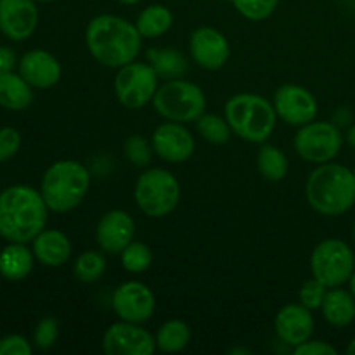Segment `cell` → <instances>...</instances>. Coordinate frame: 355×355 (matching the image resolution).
Segmentation results:
<instances>
[{
	"label": "cell",
	"mask_w": 355,
	"mask_h": 355,
	"mask_svg": "<svg viewBox=\"0 0 355 355\" xmlns=\"http://www.w3.org/2000/svg\"><path fill=\"white\" fill-rule=\"evenodd\" d=\"M354 175H355V168H354Z\"/></svg>",
	"instance_id": "obj_46"
},
{
	"label": "cell",
	"mask_w": 355,
	"mask_h": 355,
	"mask_svg": "<svg viewBox=\"0 0 355 355\" xmlns=\"http://www.w3.org/2000/svg\"><path fill=\"white\" fill-rule=\"evenodd\" d=\"M198 134L205 139V141L211 142V144L222 146L229 142L232 135V128L225 118H220L218 114L214 113H203L196 120Z\"/></svg>",
	"instance_id": "obj_29"
},
{
	"label": "cell",
	"mask_w": 355,
	"mask_h": 355,
	"mask_svg": "<svg viewBox=\"0 0 355 355\" xmlns=\"http://www.w3.org/2000/svg\"><path fill=\"white\" fill-rule=\"evenodd\" d=\"M347 354H349V355H355V338L352 340V342L349 343V347H347Z\"/></svg>",
	"instance_id": "obj_41"
},
{
	"label": "cell",
	"mask_w": 355,
	"mask_h": 355,
	"mask_svg": "<svg viewBox=\"0 0 355 355\" xmlns=\"http://www.w3.org/2000/svg\"><path fill=\"white\" fill-rule=\"evenodd\" d=\"M354 239H355V224H354Z\"/></svg>",
	"instance_id": "obj_45"
},
{
	"label": "cell",
	"mask_w": 355,
	"mask_h": 355,
	"mask_svg": "<svg viewBox=\"0 0 355 355\" xmlns=\"http://www.w3.org/2000/svg\"><path fill=\"white\" fill-rule=\"evenodd\" d=\"M355 270V255L349 245L338 238L319 243L311 255L312 277L324 286L336 288L345 284Z\"/></svg>",
	"instance_id": "obj_8"
},
{
	"label": "cell",
	"mask_w": 355,
	"mask_h": 355,
	"mask_svg": "<svg viewBox=\"0 0 355 355\" xmlns=\"http://www.w3.org/2000/svg\"><path fill=\"white\" fill-rule=\"evenodd\" d=\"M33 103L31 85L14 71L0 75V106L6 110L23 111Z\"/></svg>",
	"instance_id": "obj_23"
},
{
	"label": "cell",
	"mask_w": 355,
	"mask_h": 355,
	"mask_svg": "<svg viewBox=\"0 0 355 355\" xmlns=\"http://www.w3.org/2000/svg\"><path fill=\"white\" fill-rule=\"evenodd\" d=\"M326 321L336 328H345L355 319V298L340 286L329 288L321 305Z\"/></svg>",
	"instance_id": "obj_22"
},
{
	"label": "cell",
	"mask_w": 355,
	"mask_h": 355,
	"mask_svg": "<svg viewBox=\"0 0 355 355\" xmlns=\"http://www.w3.org/2000/svg\"><path fill=\"white\" fill-rule=\"evenodd\" d=\"M19 75L35 89H51L61 80V64L51 52L33 49L19 59Z\"/></svg>",
	"instance_id": "obj_19"
},
{
	"label": "cell",
	"mask_w": 355,
	"mask_h": 355,
	"mask_svg": "<svg viewBox=\"0 0 355 355\" xmlns=\"http://www.w3.org/2000/svg\"><path fill=\"white\" fill-rule=\"evenodd\" d=\"M153 106L156 113L168 121L177 123H191L196 121L207 110V97L200 85L187 80H166L158 87Z\"/></svg>",
	"instance_id": "obj_7"
},
{
	"label": "cell",
	"mask_w": 355,
	"mask_h": 355,
	"mask_svg": "<svg viewBox=\"0 0 355 355\" xmlns=\"http://www.w3.org/2000/svg\"><path fill=\"white\" fill-rule=\"evenodd\" d=\"M328 290L329 288L324 286L321 281L312 277V279H309L307 283H304V286L300 288V304L305 305L307 309H311V311L321 309L322 300H324Z\"/></svg>",
	"instance_id": "obj_34"
},
{
	"label": "cell",
	"mask_w": 355,
	"mask_h": 355,
	"mask_svg": "<svg viewBox=\"0 0 355 355\" xmlns=\"http://www.w3.org/2000/svg\"><path fill=\"white\" fill-rule=\"evenodd\" d=\"M59 336V324L54 318H44L37 324L33 333V343L37 349L49 350Z\"/></svg>",
	"instance_id": "obj_33"
},
{
	"label": "cell",
	"mask_w": 355,
	"mask_h": 355,
	"mask_svg": "<svg viewBox=\"0 0 355 355\" xmlns=\"http://www.w3.org/2000/svg\"><path fill=\"white\" fill-rule=\"evenodd\" d=\"M243 17L250 21H263L272 16L279 0H231Z\"/></svg>",
	"instance_id": "obj_31"
},
{
	"label": "cell",
	"mask_w": 355,
	"mask_h": 355,
	"mask_svg": "<svg viewBox=\"0 0 355 355\" xmlns=\"http://www.w3.org/2000/svg\"><path fill=\"white\" fill-rule=\"evenodd\" d=\"M158 78L149 62L132 61L118 68L114 76V94L127 110H141L148 106L158 90Z\"/></svg>",
	"instance_id": "obj_9"
},
{
	"label": "cell",
	"mask_w": 355,
	"mask_h": 355,
	"mask_svg": "<svg viewBox=\"0 0 355 355\" xmlns=\"http://www.w3.org/2000/svg\"><path fill=\"white\" fill-rule=\"evenodd\" d=\"M153 144H149V141L142 135H130V137L125 141V155H127L128 162L134 166L139 168H144L149 165L153 156Z\"/></svg>",
	"instance_id": "obj_32"
},
{
	"label": "cell",
	"mask_w": 355,
	"mask_h": 355,
	"mask_svg": "<svg viewBox=\"0 0 355 355\" xmlns=\"http://www.w3.org/2000/svg\"><path fill=\"white\" fill-rule=\"evenodd\" d=\"M189 52L200 68L220 69L231 58V45L222 31L211 26H201L191 33Z\"/></svg>",
	"instance_id": "obj_14"
},
{
	"label": "cell",
	"mask_w": 355,
	"mask_h": 355,
	"mask_svg": "<svg viewBox=\"0 0 355 355\" xmlns=\"http://www.w3.org/2000/svg\"><path fill=\"white\" fill-rule=\"evenodd\" d=\"M274 110H276L277 118L284 123L293 125V127H302L318 116V99L311 90L295 83H286L281 85L274 92Z\"/></svg>",
	"instance_id": "obj_12"
},
{
	"label": "cell",
	"mask_w": 355,
	"mask_h": 355,
	"mask_svg": "<svg viewBox=\"0 0 355 355\" xmlns=\"http://www.w3.org/2000/svg\"><path fill=\"white\" fill-rule=\"evenodd\" d=\"M257 166H259V172L262 173L263 179L270 180V182L283 180L290 170L286 155L272 144L260 146L259 153H257Z\"/></svg>",
	"instance_id": "obj_27"
},
{
	"label": "cell",
	"mask_w": 355,
	"mask_h": 355,
	"mask_svg": "<svg viewBox=\"0 0 355 355\" xmlns=\"http://www.w3.org/2000/svg\"><path fill=\"white\" fill-rule=\"evenodd\" d=\"M135 234V222L130 214L123 210H111L101 217L96 227L97 245L106 253H121Z\"/></svg>",
	"instance_id": "obj_18"
},
{
	"label": "cell",
	"mask_w": 355,
	"mask_h": 355,
	"mask_svg": "<svg viewBox=\"0 0 355 355\" xmlns=\"http://www.w3.org/2000/svg\"><path fill=\"white\" fill-rule=\"evenodd\" d=\"M151 144L163 162L184 163L193 156L196 142L184 123L166 120L153 132Z\"/></svg>",
	"instance_id": "obj_15"
},
{
	"label": "cell",
	"mask_w": 355,
	"mask_h": 355,
	"mask_svg": "<svg viewBox=\"0 0 355 355\" xmlns=\"http://www.w3.org/2000/svg\"><path fill=\"white\" fill-rule=\"evenodd\" d=\"M35 2H54V0H35Z\"/></svg>",
	"instance_id": "obj_44"
},
{
	"label": "cell",
	"mask_w": 355,
	"mask_h": 355,
	"mask_svg": "<svg viewBox=\"0 0 355 355\" xmlns=\"http://www.w3.org/2000/svg\"><path fill=\"white\" fill-rule=\"evenodd\" d=\"M31 345L24 336L7 335L0 338V355H31Z\"/></svg>",
	"instance_id": "obj_36"
},
{
	"label": "cell",
	"mask_w": 355,
	"mask_h": 355,
	"mask_svg": "<svg viewBox=\"0 0 355 355\" xmlns=\"http://www.w3.org/2000/svg\"><path fill=\"white\" fill-rule=\"evenodd\" d=\"M120 3H125V6H134V3H139L141 0H118Z\"/></svg>",
	"instance_id": "obj_43"
},
{
	"label": "cell",
	"mask_w": 355,
	"mask_h": 355,
	"mask_svg": "<svg viewBox=\"0 0 355 355\" xmlns=\"http://www.w3.org/2000/svg\"><path fill=\"white\" fill-rule=\"evenodd\" d=\"M35 253L26 243H10L0 252V274L9 281H21L33 270Z\"/></svg>",
	"instance_id": "obj_21"
},
{
	"label": "cell",
	"mask_w": 355,
	"mask_h": 355,
	"mask_svg": "<svg viewBox=\"0 0 355 355\" xmlns=\"http://www.w3.org/2000/svg\"><path fill=\"white\" fill-rule=\"evenodd\" d=\"M121 266L127 272L142 274L151 267L153 263V252L146 243L132 241L123 252L120 253Z\"/></svg>",
	"instance_id": "obj_30"
},
{
	"label": "cell",
	"mask_w": 355,
	"mask_h": 355,
	"mask_svg": "<svg viewBox=\"0 0 355 355\" xmlns=\"http://www.w3.org/2000/svg\"><path fill=\"white\" fill-rule=\"evenodd\" d=\"M35 259L47 267H61L71 257V241L58 229H44L33 239Z\"/></svg>",
	"instance_id": "obj_20"
},
{
	"label": "cell",
	"mask_w": 355,
	"mask_h": 355,
	"mask_svg": "<svg viewBox=\"0 0 355 355\" xmlns=\"http://www.w3.org/2000/svg\"><path fill=\"white\" fill-rule=\"evenodd\" d=\"M172 10L168 7L162 6V3H153V6L142 9L141 14L137 16V21H135V26H137L142 38L162 37V35H165L172 28Z\"/></svg>",
	"instance_id": "obj_25"
},
{
	"label": "cell",
	"mask_w": 355,
	"mask_h": 355,
	"mask_svg": "<svg viewBox=\"0 0 355 355\" xmlns=\"http://www.w3.org/2000/svg\"><path fill=\"white\" fill-rule=\"evenodd\" d=\"M347 142L355 149V123L349 128V132H347Z\"/></svg>",
	"instance_id": "obj_39"
},
{
	"label": "cell",
	"mask_w": 355,
	"mask_h": 355,
	"mask_svg": "<svg viewBox=\"0 0 355 355\" xmlns=\"http://www.w3.org/2000/svg\"><path fill=\"white\" fill-rule=\"evenodd\" d=\"M21 148V135L16 128L3 127L0 128V163L12 158Z\"/></svg>",
	"instance_id": "obj_35"
},
{
	"label": "cell",
	"mask_w": 355,
	"mask_h": 355,
	"mask_svg": "<svg viewBox=\"0 0 355 355\" xmlns=\"http://www.w3.org/2000/svg\"><path fill=\"white\" fill-rule=\"evenodd\" d=\"M314 315L311 309L302 304H288L274 319V331L277 338L288 347H298L314 335Z\"/></svg>",
	"instance_id": "obj_16"
},
{
	"label": "cell",
	"mask_w": 355,
	"mask_h": 355,
	"mask_svg": "<svg viewBox=\"0 0 355 355\" xmlns=\"http://www.w3.org/2000/svg\"><path fill=\"white\" fill-rule=\"evenodd\" d=\"M305 196L318 214L328 217L345 214L355 205L354 170L338 163H321L309 175Z\"/></svg>",
	"instance_id": "obj_3"
},
{
	"label": "cell",
	"mask_w": 355,
	"mask_h": 355,
	"mask_svg": "<svg viewBox=\"0 0 355 355\" xmlns=\"http://www.w3.org/2000/svg\"><path fill=\"white\" fill-rule=\"evenodd\" d=\"M250 352H252V350H250V349H232L231 350V354H245V355H248Z\"/></svg>",
	"instance_id": "obj_42"
},
{
	"label": "cell",
	"mask_w": 355,
	"mask_h": 355,
	"mask_svg": "<svg viewBox=\"0 0 355 355\" xmlns=\"http://www.w3.org/2000/svg\"><path fill=\"white\" fill-rule=\"evenodd\" d=\"M225 120L232 134L253 144H263L276 128L274 104L259 94H236L225 103Z\"/></svg>",
	"instance_id": "obj_5"
},
{
	"label": "cell",
	"mask_w": 355,
	"mask_h": 355,
	"mask_svg": "<svg viewBox=\"0 0 355 355\" xmlns=\"http://www.w3.org/2000/svg\"><path fill=\"white\" fill-rule=\"evenodd\" d=\"M111 307L120 321L144 324L155 314L156 298L151 288L141 281H125L114 290Z\"/></svg>",
	"instance_id": "obj_11"
},
{
	"label": "cell",
	"mask_w": 355,
	"mask_h": 355,
	"mask_svg": "<svg viewBox=\"0 0 355 355\" xmlns=\"http://www.w3.org/2000/svg\"><path fill=\"white\" fill-rule=\"evenodd\" d=\"M106 257L96 250H89L76 257L73 263V274L83 284H92L99 281L106 272Z\"/></svg>",
	"instance_id": "obj_28"
},
{
	"label": "cell",
	"mask_w": 355,
	"mask_h": 355,
	"mask_svg": "<svg viewBox=\"0 0 355 355\" xmlns=\"http://www.w3.org/2000/svg\"><path fill=\"white\" fill-rule=\"evenodd\" d=\"M191 336L193 333H191L187 322L180 321V319H170L165 324L159 326L158 333L155 335L156 349L166 354L182 352L191 343Z\"/></svg>",
	"instance_id": "obj_26"
},
{
	"label": "cell",
	"mask_w": 355,
	"mask_h": 355,
	"mask_svg": "<svg viewBox=\"0 0 355 355\" xmlns=\"http://www.w3.org/2000/svg\"><path fill=\"white\" fill-rule=\"evenodd\" d=\"M85 42L90 55L106 68H121L135 61L142 35L135 23L114 14H99L87 24Z\"/></svg>",
	"instance_id": "obj_1"
},
{
	"label": "cell",
	"mask_w": 355,
	"mask_h": 355,
	"mask_svg": "<svg viewBox=\"0 0 355 355\" xmlns=\"http://www.w3.org/2000/svg\"><path fill=\"white\" fill-rule=\"evenodd\" d=\"M38 24L35 0H0V31L10 40H26Z\"/></svg>",
	"instance_id": "obj_17"
},
{
	"label": "cell",
	"mask_w": 355,
	"mask_h": 355,
	"mask_svg": "<svg viewBox=\"0 0 355 355\" xmlns=\"http://www.w3.org/2000/svg\"><path fill=\"white\" fill-rule=\"evenodd\" d=\"M149 64L155 68L156 75L165 80L182 78L187 71V59L182 52L172 47H153L148 51Z\"/></svg>",
	"instance_id": "obj_24"
},
{
	"label": "cell",
	"mask_w": 355,
	"mask_h": 355,
	"mask_svg": "<svg viewBox=\"0 0 355 355\" xmlns=\"http://www.w3.org/2000/svg\"><path fill=\"white\" fill-rule=\"evenodd\" d=\"M16 64H17L16 52H14L10 47H0V75H2V73L12 71Z\"/></svg>",
	"instance_id": "obj_38"
},
{
	"label": "cell",
	"mask_w": 355,
	"mask_h": 355,
	"mask_svg": "<svg viewBox=\"0 0 355 355\" xmlns=\"http://www.w3.org/2000/svg\"><path fill=\"white\" fill-rule=\"evenodd\" d=\"M134 198L148 217L162 218L172 214L180 201V184L170 170L148 168L135 182Z\"/></svg>",
	"instance_id": "obj_6"
},
{
	"label": "cell",
	"mask_w": 355,
	"mask_h": 355,
	"mask_svg": "<svg viewBox=\"0 0 355 355\" xmlns=\"http://www.w3.org/2000/svg\"><path fill=\"white\" fill-rule=\"evenodd\" d=\"M155 350V336L135 322H114L103 335V352L106 355H151Z\"/></svg>",
	"instance_id": "obj_13"
},
{
	"label": "cell",
	"mask_w": 355,
	"mask_h": 355,
	"mask_svg": "<svg viewBox=\"0 0 355 355\" xmlns=\"http://www.w3.org/2000/svg\"><path fill=\"white\" fill-rule=\"evenodd\" d=\"M349 283H350V293H352V295H354V298H355V270H354L352 276H350Z\"/></svg>",
	"instance_id": "obj_40"
},
{
	"label": "cell",
	"mask_w": 355,
	"mask_h": 355,
	"mask_svg": "<svg viewBox=\"0 0 355 355\" xmlns=\"http://www.w3.org/2000/svg\"><path fill=\"white\" fill-rule=\"evenodd\" d=\"M90 187V173L75 159H61L45 170L40 193L49 210L55 214L71 211L85 200Z\"/></svg>",
	"instance_id": "obj_4"
},
{
	"label": "cell",
	"mask_w": 355,
	"mask_h": 355,
	"mask_svg": "<svg viewBox=\"0 0 355 355\" xmlns=\"http://www.w3.org/2000/svg\"><path fill=\"white\" fill-rule=\"evenodd\" d=\"M343 146V134L335 123L329 121H311L302 125L295 135V149L305 162L328 163L336 158Z\"/></svg>",
	"instance_id": "obj_10"
},
{
	"label": "cell",
	"mask_w": 355,
	"mask_h": 355,
	"mask_svg": "<svg viewBox=\"0 0 355 355\" xmlns=\"http://www.w3.org/2000/svg\"><path fill=\"white\" fill-rule=\"evenodd\" d=\"M295 355H336L338 350L322 340H307L293 349Z\"/></svg>",
	"instance_id": "obj_37"
},
{
	"label": "cell",
	"mask_w": 355,
	"mask_h": 355,
	"mask_svg": "<svg viewBox=\"0 0 355 355\" xmlns=\"http://www.w3.org/2000/svg\"><path fill=\"white\" fill-rule=\"evenodd\" d=\"M49 207L40 191L10 186L0 193V236L9 243H30L47 224Z\"/></svg>",
	"instance_id": "obj_2"
}]
</instances>
